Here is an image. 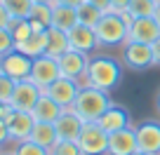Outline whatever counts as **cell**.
<instances>
[{
	"label": "cell",
	"mask_w": 160,
	"mask_h": 155,
	"mask_svg": "<svg viewBox=\"0 0 160 155\" xmlns=\"http://www.w3.org/2000/svg\"><path fill=\"white\" fill-rule=\"evenodd\" d=\"M122 80V68L113 56H94L87 64V73H85V85L97 87V90L111 92L120 85Z\"/></svg>",
	"instance_id": "obj_1"
},
{
	"label": "cell",
	"mask_w": 160,
	"mask_h": 155,
	"mask_svg": "<svg viewBox=\"0 0 160 155\" xmlns=\"http://www.w3.org/2000/svg\"><path fill=\"white\" fill-rule=\"evenodd\" d=\"M111 106V96L108 92L104 90H97V87H90V85H82L75 96V104H73V110L82 118L85 122H97L104 115V110Z\"/></svg>",
	"instance_id": "obj_2"
},
{
	"label": "cell",
	"mask_w": 160,
	"mask_h": 155,
	"mask_svg": "<svg viewBox=\"0 0 160 155\" xmlns=\"http://www.w3.org/2000/svg\"><path fill=\"white\" fill-rule=\"evenodd\" d=\"M94 33H97L99 45L115 47V45H125V42H127V33H130V28L125 26V21L120 19L115 12H104L101 21L94 26Z\"/></svg>",
	"instance_id": "obj_3"
},
{
	"label": "cell",
	"mask_w": 160,
	"mask_h": 155,
	"mask_svg": "<svg viewBox=\"0 0 160 155\" xmlns=\"http://www.w3.org/2000/svg\"><path fill=\"white\" fill-rule=\"evenodd\" d=\"M78 146L85 155H106L108 153V132L101 129L97 122H85Z\"/></svg>",
	"instance_id": "obj_4"
},
{
	"label": "cell",
	"mask_w": 160,
	"mask_h": 155,
	"mask_svg": "<svg viewBox=\"0 0 160 155\" xmlns=\"http://www.w3.org/2000/svg\"><path fill=\"white\" fill-rule=\"evenodd\" d=\"M0 70L5 75H10L12 80H28L31 78V70H33V59L28 54L19 50H12L7 54L0 56Z\"/></svg>",
	"instance_id": "obj_5"
},
{
	"label": "cell",
	"mask_w": 160,
	"mask_h": 155,
	"mask_svg": "<svg viewBox=\"0 0 160 155\" xmlns=\"http://www.w3.org/2000/svg\"><path fill=\"white\" fill-rule=\"evenodd\" d=\"M5 122H7V129H10V141L21 143V141L31 139L35 118L31 115V110H14V108H10Z\"/></svg>",
	"instance_id": "obj_6"
},
{
	"label": "cell",
	"mask_w": 160,
	"mask_h": 155,
	"mask_svg": "<svg viewBox=\"0 0 160 155\" xmlns=\"http://www.w3.org/2000/svg\"><path fill=\"white\" fill-rule=\"evenodd\" d=\"M57 64H59V70H61L64 78H71V80H85L90 56H87L85 52H78V50H66L64 54L57 59Z\"/></svg>",
	"instance_id": "obj_7"
},
{
	"label": "cell",
	"mask_w": 160,
	"mask_h": 155,
	"mask_svg": "<svg viewBox=\"0 0 160 155\" xmlns=\"http://www.w3.org/2000/svg\"><path fill=\"white\" fill-rule=\"evenodd\" d=\"M122 59L132 70H146L148 66H155L153 59V47L146 42H132L127 40L122 47Z\"/></svg>",
	"instance_id": "obj_8"
},
{
	"label": "cell",
	"mask_w": 160,
	"mask_h": 155,
	"mask_svg": "<svg viewBox=\"0 0 160 155\" xmlns=\"http://www.w3.org/2000/svg\"><path fill=\"white\" fill-rule=\"evenodd\" d=\"M57 78H61V70H59V64H57L54 56H47V54L35 56L33 59V70H31L28 80H33L35 85H40L45 90V87H50Z\"/></svg>",
	"instance_id": "obj_9"
},
{
	"label": "cell",
	"mask_w": 160,
	"mask_h": 155,
	"mask_svg": "<svg viewBox=\"0 0 160 155\" xmlns=\"http://www.w3.org/2000/svg\"><path fill=\"white\" fill-rule=\"evenodd\" d=\"M42 94H45V90H42L40 85H35L33 80H19L10 106L14 110H31L35 104H38V99Z\"/></svg>",
	"instance_id": "obj_10"
},
{
	"label": "cell",
	"mask_w": 160,
	"mask_h": 155,
	"mask_svg": "<svg viewBox=\"0 0 160 155\" xmlns=\"http://www.w3.org/2000/svg\"><path fill=\"white\" fill-rule=\"evenodd\" d=\"M78 92H80L78 80H71V78H64V75L57 78L50 87H45V94L50 96V99H54L59 106H64V108H68V106L75 104Z\"/></svg>",
	"instance_id": "obj_11"
},
{
	"label": "cell",
	"mask_w": 160,
	"mask_h": 155,
	"mask_svg": "<svg viewBox=\"0 0 160 155\" xmlns=\"http://www.w3.org/2000/svg\"><path fill=\"white\" fill-rule=\"evenodd\" d=\"M54 127H57V136H59V139L78 141L80 134H82V127H85V120L73 110V106H68V108H64V113L59 115V120L54 122Z\"/></svg>",
	"instance_id": "obj_12"
},
{
	"label": "cell",
	"mask_w": 160,
	"mask_h": 155,
	"mask_svg": "<svg viewBox=\"0 0 160 155\" xmlns=\"http://www.w3.org/2000/svg\"><path fill=\"white\" fill-rule=\"evenodd\" d=\"M134 150H139L134 127H122V129L108 134V153L106 155H132Z\"/></svg>",
	"instance_id": "obj_13"
},
{
	"label": "cell",
	"mask_w": 160,
	"mask_h": 155,
	"mask_svg": "<svg viewBox=\"0 0 160 155\" xmlns=\"http://www.w3.org/2000/svg\"><path fill=\"white\" fill-rule=\"evenodd\" d=\"M158 38H160V24L153 17H139V19H134V24L130 26V33H127V40L146 42V45H153Z\"/></svg>",
	"instance_id": "obj_14"
},
{
	"label": "cell",
	"mask_w": 160,
	"mask_h": 155,
	"mask_svg": "<svg viewBox=\"0 0 160 155\" xmlns=\"http://www.w3.org/2000/svg\"><path fill=\"white\" fill-rule=\"evenodd\" d=\"M137 129V143L139 150L151 155H160V122L155 120H144Z\"/></svg>",
	"instance_id": "obj_15"
},
{
	"label": "cell",
	"mask_w": 160,
	"mask_h": 155,
	"mask_svg": "<svg viewBox=\"0 0 160 155\" xmlns=\"http://www.w3.org/2000/svg\"><path fill=\"white\" fill-rule=\"evenodd\" d=\"M68 45L71 50H78V52H92L99 40H97V33L92 26H85V24H75L73 28L68 31Z\"/></svg>",
	"instance_id": "obj_16"
},
{
	"label": "cell",
	"mask_w": 160,
	"mask_h": 155,
	"mask_svg": "<svg viewBox=\"0 0 160 155\" xmlns=\"http://www.w3.org/2000/svg\"><path fill=\"white\" fill-rule=\"evenodd\" d=\"M97 125H99L101 129H106L108 134H113V132L122 129V127H130V115H127V110L122 108V106L111 104L108 108L104 110V115L97 120Z\"/></svg>",
	"instance_id": "obj_17"
},
{
	"label": "cell",
	"mask_w": 160,
	"mask_h": 155,
	"mask_svg": "<svg viewBox=\"0 0 160 155\" xmlns=\"http://www.w3.org/2000/svg\"><path fill=\"white\" fill-rule=\"evenodd\" d=\"M61 113H64V106H59L47 94H42L38 99V104L31 108V115L35 118V122H57Z\"/></svg>",
	"instance_id": "obj_18"
},
{
	"label": "cell",
	"mask_w": 160,
	"mask_h": 155,
	"mask_svg": "<svg viewBox=\"0 0 160 155\" xmlns=\"http://www.w3.org/2000/svg\"><path fill=\"white\" fill-rule=\"evenodd\" d=\"M75 24H78V10H75V7L59 5V2L52 5V26H54V28L68 33Z\"/></svg>",
	"instance_id": "obj_19"
},
{
	"label": "cell",
	"mask_w": 160,
	"mask_h": 155,
	"mask_svg": "<svg viewBox=\"0 0 160 155\" xmlns=\"http://www.w3.org/2000/svg\"><path fill=\"white\" fill-rule=\"evenodd\" d=\"M31 28L35 33H42V31L52 28V5H45V2H35L33 10L28 14Z\"/></svg>",
	"instance_id": "obj_20"
},
{
	"label": "cell",
	"mask_w": 160,
	"mask_h": 155,
	"mask_svg": "<svg viewBox=\"0 0 160 155\" xmlns=\"http://www.w3.org/2000/svg\"><path fill=\"white\" fill-rule=\"evenodd\" d=\"M66 50H71L68 45V33L66 31H59V28H47V56H54V59H59L61 54H64Z\"/></svg>",
	"instance_id": "obj_21"
},
{
	"label": "cell",
	"mask_w": 160,
	"mask_h": 155,
	"mask_svg": "<svg viewBox=\"0 0 160 155\" xmlns=\"http://www.w3.org/2000/svg\"><path fill=\"white\" fill-rule=\"evenodd\" d=\"M31 141H35L38 146H45V148H52L59 141L54 122H35L33 132H31Z\"/></svg>",
	"instance_id": "obj_22"
},
{
	"label": "cell",
	"mask_w": 160,
	"mask_h": 155,
	"mask_svg": "<svg viewBox=\"0 0 160 155\" xmlns=\"http://www.w3.org/2000/svg\"><path fill=\"white\" fill-rule=\"evenodd\" d=\"M17 50L24 52V54H28L31 59L42 56V54L47 52V31H42V33H33L31 38H26L24 42H19V45H17Z\"/></svg>",
	"instance_id": "obj_23"
},
{
	"label": "cell",
	"mask_w": 160,
	"mask_h": 155,
	"mask_svg": "<svg viewBox=\"0 0 160 155\" xmlns=\"http://www.w3.org/2000/svg\"><path fill=\"white\" fill-rule=\"evenodd\" d=\"M2 5L12 14V19H28L35 2L33 0H2Z\"/></svg>",
	"instance_id": "obj_24"
},
{
	"label": "cell",
	"mask_w": 160,
	"mask_h": 155,
	"mask_svg": "<svg viewBox=\"0 0 160 155\" xmlns=\"http://www.w3.org/2000/svg\"><path fill=\"white\" fill-rule=\"evenodd\" d=\"M101 17H104V12L97 10V7L90 5V2H85V5L78 7V24H85V26H92V28H94V26L101 21Z\"/></svg>",
	"instance_id": "obj_25"
},
{
	"label": "cell",
	"mask_w": 160,
	"mask_h": 155,
	"mask_svg": "<svg viewBox=\"0 0 160 155\" xmlns=\"http://www.w3.org/2000/svg\"><path fill=\"white\" fill-rule=\"evenodd\" d=\"M10 33L14 35V42L19 45V42H24L26 38H31L35 31L31 28V21H28V19H12V24H10Z\"/></svg>",
	"instance_id": "obj_26"
},
{
	"label": "cell",
	"mask_w": 160,
	"mask_h": 155,
	"mask_svg": "<svg viewBox=\"0 0 160 155\" xmlns=\"http://www.w3.org/2000/svg\"><path fill=\"white\" fill-rule=\"evenodd\" d=\"M127 10H130V14L134 17V19H139V17H153L155 2L153 0H132Z\"/></svg>",
	"instance_id": "obj_27"
},
{
	"label": "cell",
	"mask_w": 160,
	"mask_h": 155,
	"mask_svg": "<svg viewBox=\"0 0 160 155\" xmlns=\"http://www.w3.org/2000/svg\"><path fill=\"white\" fill-rule=\"evenodd\" d=\"M50 155H85V153L80 150L78 141H64V139H59L50 148Z\"/></svg>",
	"instance_id": "obj_28"
},
{
	"label": "cell",
	"mask_w": 160,
	"mask_h": 155,
	"mask_svg": "<svg viewBox=\"0 0 160 155\" xmlns=\"http://www.w3.org/2000/svg\"><path fill=\"white\" fill-rule=\"evenodd\" d=\"M14 155H50V148H45V146H38L35 141L26 139V141H21V143H17Z\"/></svg>",
	"instance_id": "obj_29"
},
{
	"label": "cell",
	"mask_w": 160,
	"mask_h": 155,
	"mask_svg": "<svg viewBox=\"0 0 160 155\" xmlns=\"http://www.w3.org/2000/svg\"><path fill=\"white\" fill-rule=\"evenodd\" d=\"M14 90H17V80H12L10 75H5L0 70V101L10 104L12 96H14Z\"/></svg>",
	"instance_id": "obj_30"
},
{
	"label": "cell",
	"mask_w": 160,
	"mask_h": 155,
	"mask_svg": "<svg viewBox=\"0 0 160 155\" xmlns=\"http://www.w3.org/2000/svg\"><path fill=\"white\" fill-rule=\"evenodd\" d=\"M17 50V42H14V35L10 33V28H0V56L7 54V52Z\"/></svg>",
	"instance_id": "obj_31"
},
{
	"label": "cell",
	"mask_w": 160,
	"mask_h": 155,
	"mask_svg": "<svg viewBox=\"0 0 160 155\" xmlns=\"http://www.w3.org/2000/svg\"><path fill=\"white\" fill-rule=\"evenodd\" d=\"M12 24V14L5 10V5H0V28H10Z\"/></svg>",
	"instance_id": "obj_32"
},
{
	"label": "cell",
	"mask_w": 160,
	"mask_h": 155,
	"mask_svg": "<svg viewBox=\"0 0 160 155\" xmlns=\"http://www.w3.org/2000/svg\"><path fill=\"white\" fill-rule=\"evenodd\" d=\"M132 0H111V12H122L130 7Z\"/></svg>",
	"instance_id": "obj_33"
},
{
	"label": "cell",
	"mask_w": 160,
	"mask_h": 155,
	"mask_svg": "<svg viewBox=\"0 0 160 155\" xmlns=\"http://www.w3.org/2000/svg\"><path fill=\"white\" fill-rule=\"evenodd\" d=\"M90 5H94L97 10H101V12H111V0H87Z\"/></svg>",
	"instance_id": "obj_34"
},
{
	"label": "cell",
	"mask_w": 160,
	"mask_h": 155,
	"mask_svg": "<svg viewBox=\"0 0 160 155\" xmlns=\"http://www.w3.org/2000/svg\"><path fill=\"white\" fill-rule=\"evenodd\" d=\"M5 141H10V129H7L5 120H0V146L5 143Z\"/></svg>",
	"instance_id": "obj_35"
},
{
	"label": "cell",
	"mask_w": 160,
	"mask_h": 155,
	"mask_svg": "<svg viewBox=\"0 0 160 155\" xmlns=\"http://www.w3.org/2000/svg\"><path fill=\"white\" fill-rule=\"evenodd\" d=\"M54 2H59V5H68V7H75V10H78L80 5H85L87 0H54Z\"/></svg>",
	"instance_id": "obj_36"
},
{
	"label": "cell",
	"mask_w": 160,
	"mask_h": 155,
	"mask_svg": "<svg viewBox=\"0 0 160 155\" xmlns=\"http://www.w3.org/2000/svg\"><path fill=\"white\" fill-rule=\"evenodd\" d=\"M151 47H153V59H155V66H160V38H158V40H155Z\"/></svg>",
	"instance_id": "obj_37"
},
{
	"label": "cell",
	"mask_w": 160,
	"mask_h": 155,
	"mask_svg": "<svg viewBox=\"0 0 160 155\" xmlns=\"http://www.w3.org/2000/svg\"><path fill=\"white\" fill-rule=\"evenodd\" d=\"M10 108H12L10 104H2V101H0V120H5V118H7V113H10Z\"/></svg>",
	"instance_id": "obj_38"
},
{
	"label": "cell",
	"mask_w": 160,
	"mask_h": 155,
	"mask_svg": "<svg viewBox=\"0 0 160 155\" xmlns=\"http://www.w3.org/2000/svg\"><path fill=\"white\" fill-rule=\"evenodd\" d=\"M33 2H45V5H54V0H33Z\"/></svg>",
	"instance_id": "obj_39"
},
{
	"label": "cell",
	"mask_w": 160,
	"mask_h": 155,
	"mask_svg": "<svg viewBox=\"0 0 160 155\" xmlns=\"http://www.w3.org/2000/svg\"><path fill=\"white\" fill-rule=\"evenodd\" d=\"M155 108H158V113H160V92H158V96H155Z\"/></svg>",
	"instance_id": "obj_40"
},
{
	"label": "cell",
	"mask_w": 160,
	"mask_h": 155,
	"mask_svg": "<svg viewBox=\"0 0 160 155\" xmlns=\"http://www.w3.org/2000/svg\"><path fill=\"white\" fill-rule=\"evenodd\" d=\"M132 155H151V153H144V150H134Z\"/></svg>",
	"instance_id": "obj_41"
},
{
	"label": "cell",
	"mask_w": 160,
	"mask_h": 155,
	"mask_svg": "<svg viewBox=\"0 0 160 155\" xmlns=\"http://www.w3.org/2000/svg\"><path fill=\"white\" fill-rule=\"evenodd\" d=\"M153 2H155V5H160V0H153Z\"/></svg>",
	"instance_id": "obj_42"
},
{
	"label": "cell",
	"mask_w": 160,
	"mask_h": 155,
	"mask_svg": "<svg viewBox=\"0 0 160 155\" xmlns=\"http://www.w3.org/2000/svg\"><path fill=\"white\" fill-rule=\"evenodd\" d=\"M2 155H14V153H2Z\"/></svg>",
	"instance_id": "obj_43"
},
{
	"label": "cell",
	"mask_w": 160,
	"mask_h": 155,
	"mask_svg": "<svg viewBox=\"0 0 160 155\" xmlns=\"http://www.w3.org/2000/svg\"><path fill=\"white\" fill-rule=\"evenodd\" d=\"M0 5H2V0H0Z\"/></svg>",
	"instance_id": "obj_44"
}]
</instances>
